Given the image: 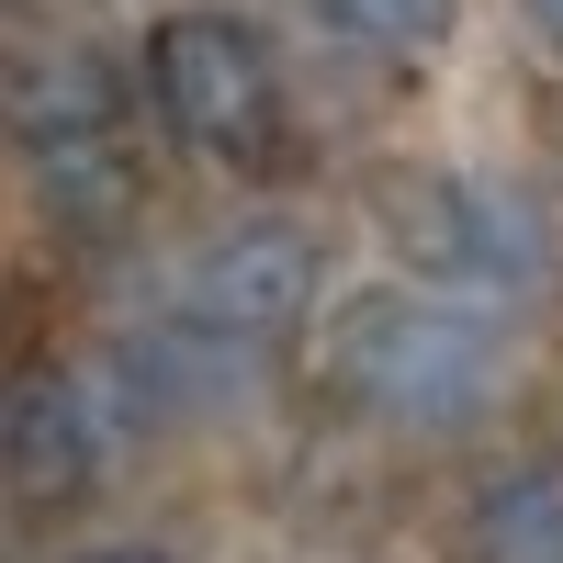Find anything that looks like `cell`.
Masks as SVG:
<instances>
[{"instance_id": "7", "label": "cell", "mask_w": 563, "mask_h": 563, "mask_svg": "<svg viewBox=\"0 0 563 563\" xmlns=\"http://www.w3.org/2000/svg\"><path fill=\"white\" fill-rule=\"evenodd\" d=\"M462 563H563V462L485 474L474 519H462Z\"/></svg>"}, {"instance_id": "2", "label": "cell", "mask_w": 563, "mask_h": 563, "mask_svg": "<svg viewBox=\"0 0 563 563\" xmlns=\"http://www.w3.org/2000/svg\"><path fill=\"white\" fill-rule=\"evenodd\" d=\"M372 214H384V249L462 305H507L552 271V238L519 192H496L474 169H384L372 180Z\"/></svg>"}, {"instance_id": "1", "label": "cell", "mask_w": 563, "mask_h": 563, "mask_svg": "<svg viewBox=\"0 0 563 563\" xmlns=\"http://www.w3.org/2000/svg\"><path fill=\"white\" fill-rule=\"evenodd\" d=\"M327 372L339 395L372 406L384 429H417V440H451L507 395V339L485 327V305L462 294H361L327 327Z\"/></svg>"}, {"instance_id": "10", "label": "cell", "mask_w": 563, "mask_h": 563, "mask_svg": "<svg viewBox=\"0 0 563 563\" xmlns=\"http://www.w3.org/2000/svg\"><path fill=\"white\" fill-rule=\"evenodd\" d=\"M519 12H530V23H541V34L563 45V0H519Z\"/></svg>"}, {"instance_id": "3", "label": "cell", "mask_w": 563, "mask_h": 563, "mask_svg": "<svg viewBox=\"0 0 563 563\" xmlns=\"http://www.w3.org/2000/svg\"><path fill=\"white\" fill-rule=\"evenodd\" d=\"M147 102H158V124L180 147L214 158V169H271L282 135H294L282 124V68H271V45L238 12L147 23Z\"/></svg>"}, {"instance_id": "9", "label": "cell", "mask_w": 563, "mask_h": 563, "mask_svg": "<svg viewBox=\"0 0 563 563\" xmlns=\"http://www.w3.org/2000/svg\"><path fill=\"white\" fill-rule=\"evenodd\" d=\"M68 563H180V552H158V541H90V552H68Z\"/></svg>"}, {"instance_id": "4", "label": "cell", "mask_w": 563, "mask_h": 563, "mask_svg": "<svg viewBox=\"0 0 563 563\" xmlns=\"http://www.w3.org/2000/svg\"><path fill=\"white\" fill-rule=\"evenodd\" d=\"M113 417H124V395L90 384V372H23V384H12L0 474H12L23 519H57V507H79L90 485L113 474Z\"/></svg>"}, {"instance_id": "8", "label": "cell", "mask_w": 563, "mask_h": 563, "mask_svg": "<svg viewBox=\"0 0 563 563\" xmlns=\"http://www.w3.org/2000/svg\"><path fill=\"white\" fill-rule=\"evenodd\" d=\"M305 23L339 45V57H372V68H406L429 57V45H451L462 0H305Z\"/></svg>"}, {"instance_id": "6", "label": "cell", "mask_w": 563, "mask_h": 563, "mask_svg": "<svg viewBox=\"0 0 563 563\" xmlns=\"http://www.w3.org/2000/svg\"><path fill=\"white\" fill-rule=\"evenodd\" d=\"M12 124H23V158L34 147H79V135H124V79L90 45H34L12 68Z\"/></svg>"}, {"instance_id": "5", "label": "cell", "mask_w": 563, "mask_h": 563, "mask_svg": "<svg viewBox=\"0 0 563 563\" xmlns=\"http://www.w3.org/2000/svg\"><path fill=\"white\" fill-rule=\"evenodd\" d=\"M316 305V238H294V225H225L214 249H192V271L169 282V316H192L214 327V339H238V350H271V339H294Z\"/></svg>"}]
</instances>
